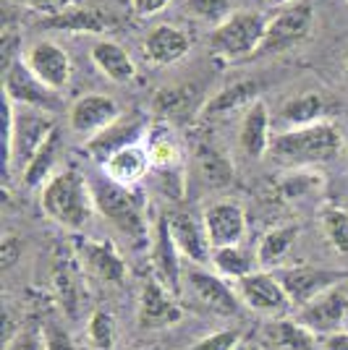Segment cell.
<instances>
[{
  "label": "cell",
  "instance_id": "obj_26",
  "mask_svg": "<svg viewBox=\"0 0 348 350\" xmlns=\"http://www.w3.org/2000/svg\"><path fill=\"white\" fill-rule=\"evenodd\" d=\"M147 152H149V162H152V170L160 173V170H178L181 167V144L173 136V131L165 126V123H158L147 131Z\"/></svg>",
  "mask_w": 348,
  "mask_h": 350
},
{
  "label": "cell",
  "instance_id": "obj_11",
  "mask_svg": "<svg viewBox=\"0 0 348 350\" xmlns=\"http://www.w3.org/2000/svg\"><path fill=\"white\" fill-rule=\"evenodd\" d=\"M184 319V308L173 291H168L155 275H149L139 293L136 321L142 329H165Z\"/></svg>",
  "mask_w": 348,
  "mask_h": 350
},
{
  "label": "cell",
  "instance_id": "obj_3",
  "mask_svg": "<svg viewBox=\"0 0 348 350\" xmlns=\"http://www.w3.org/2000/svg\"><path fill=\"white\" fill-rule=\"evenodd\" d=\"M55 131V118L47 110L18 107L5 103V167L8 173H24L32 157Z\"/></svg>",
  "mask_w": 348,
  "mask_h": 350
},
{
  "label": "cell",
  "instance_id": "obj_31",
  "mask_svg": "<svg viewBox=\"0 0 348 350\" xmlns=\"http://www.w3.org/2000/svg\"><path fill=\"white\" fill-rule=\"evenodd\" d=\"M212 267L223 280H231V282H238L244 280L247 275L257 272L254 267L257 264V256H251L249 251H244L241 246H225V248H215L212 251Z\"/></svg>",
  "mask_w": 348,
  "mask_h": 350
},
{
  "label": "cell",
  "instance_id": "obj_25",
  "mask_svg": "<svg viewBox=\"0 0 348 350\" xmlns=\"http://www.w3.org/2000/svg\"><path fill=\"white\" fill-rule=\"evenodd\" d=\"M267 340L275 350H317V335L296 317H283L267 324Z\"/></svg>",
  "mask_w": 348,
  "mask_h": 350
},
{
  "label": "cell",
  "instance_id": "obj_16",
  "mask_svg": "<svg viewBox=\"0 0 348 350\" xmlns=\"http://www.w3.org/2000/svg\"><path fill=\"white\" fill-rule=\"evenodd\" d=\"M24 63L29 66V71L42 81L47 89L60 92L69 87L71 81V58L60 44L42 40L34 42L24 55Z\"/></svg>",
  "mask_w": 348,
  "mask_h": 350
},
{
  "label": "cell",
  "instance_id": "obj_22",
  "mask_svg": "<svg viewBox=\"0 0 348 350\" xmlns=\"http://www.w3.org/2000/svg\"><path fill=\"white\" fill-rule=\"evenodd\" d=\"M189 50V34L171 24H160L145 37V58L155 66H171L175 60L186 58Z\"/></svg>",
  "mask_w": 348,
  "mask_h": 350
},
{
  "label": "cell",
  "instance_id": "obj_6",
  "mask_svg": "<svg viewBox=\"0 0 348 350\" xmlns=\"http://www.w3.org/2000/svg\"><path fill=\"white\" fill-rule=\"evenodd\" d=\"M233 288L238 293L241 306H247L254 314L270 317V319H283L288 314L293 304H290L288 293L280 285L275 272L270 269H257L247 275L244 280L233 282Z\"/></svg>",
  "mask_w": 348,
  "mask_h": 350
},
{
  "label": "cell",
  "instance_id": "obj_5",
  "mask_svg": "<svg viewBox=\"0 0 348 350\" xmlns=\"http://www.w3.org/2000/svg\"><path fill=\"white\" fill-rule=\"evenodd\" d=\"M264 27L267 21L257 11H236L228 21L212 29L210 47L223 60H241L249 55L254 58L264 37Z\"/></svg>",
  "mask_w": 348,
  "mask_h": 350
},
{
  "label": "cell",
  "instance_id": "obj_32",
  "mask_svg": "<svg viewBox=\"0 0 348 350\" xmlns=\"http://www.w3.org/2000/svg\"><path fill=\"white\" fill-rule=\"evenodd\" d=\"M254 100H257V84L244 79V81H236L231 87L220 89L212 100H207L202 113L207 118H212V116H223V113H231V110H238V107L247 110Z\"/></svg>",
  "mask_w": 348,
  "mask_h": 350
},
{
  "label": "cell",
  "instance_id": "obj_41",
  "mask_svg": "<svg viewBox=\"0 0 348 350\" xmlns=\"http://www.w3.org/2000/svg\"><path fill=\"white\" fill-rule=\"evenodd\" d=\"M45 350H76L71 335L58 324H45Z\"/></svg>",
  "mask_w": 348,
  "mask_h": 350
},
{
  "label": "cell",
  "instance_id": "obj_19",
  "mask_svg": "<svg viewBox=\"0 0 348 350\" xmlns=\"http://www.w3.org/2000/svg\"><path fill=\"white\" fill-rule=\"evenodd\" d=\"M152 267H155V278L173 291L175 295L181 293V251L175 248V241L171 230H168V219L160 217L158 228H155V241H152Z\"/></svg>",
  "mask_w": 348,
  "mask_h": 350
},
{
  "label": "cell",
  "instance_id": "obj_23",
  "mask_svg": "<svg viewBox=\"0 0 348 350\" xmlns=\"http://www.w3.org/2000/svg\"><path fill=\"white\" fill-rule=\"evenodd\" d=\"M82 272L84 269L76 256H58L53 262V291L69 317H76L82 306Z\"/></svg>",
  "mask_w": 348,
  "mask_h": 350
},
{
  "label": "cell",
  "instance_id": "obj_50",
  "mask_svg": "<svg viewBox=\"0 0 348 350\" xmlns=\"http://www.w3.org/2000/svg\"><path fill=\"white\" fill-rule=\"evenodd\" d=\"M260 3H264V0H260Z\"/></svg>",
  "mask_w": 348,
  "mask_h": 350
},
{
  "label": "cell",
  "instance_id": "obj_20",
  "mask_svg": "<svg viewBox=\"0 0 348 350\" xmlns=\"http://www.w3.org/2000/svg\"><path fill=\"white\" fill-rule=\"evenodd\" d=\"M238 144L244 149V154L251 160H260L270 152L273 144V133H270V110L262 100H254L244 110L241 126H238Z\"/></svg>",
  "mask_w": 348,
  "mask_h": 350
},
{
  "label": "cell",
  "instance_id": "obj_28",
  "mask_svg": "<svg viewBox=\"0 0 348 350\" xmlns=\"http://www.w3.org/2000/svg\"><path fill=\"white\" fill-rule=\"evenodd\" d=\"M280 120L288 129H304L325 120V100L317 92H306L299 97H290L288 103L280 107Z\"/></svg>",
  "mask_w": 348,
  "mask_h": 350
},
{
  "label": "cell",
  "instance_id": "obj_47",
  "mask_svg": "<svg viewBox=\"0 0 348 350\" xmlns=\"http://www.w3.org/2000/svg\"><path fill=\"white\" fill-rule=\"evenodd\" d=\"M244 350H262V348H244Z\"/></svg>",
  "mask_w": 348,
  "mask_h": 350
},
{
  "label": "cell",
  "instance_id": "obj_29",
  "mask_svg": "<svg viewBox=\"0 0 348 350\" xmlns=\"http://www.w3.org/2000/svg\"><path fill=\"white\" fill-rule=\"evenodd\" d=\"M47 27H55L63 31H87V34H100V31L110 29V16L100 14L95 8H66L60 14L45 18Z\"/></svg>",
  "mask_w": 348,
  "mask_h": 350
},
{
  "label": "cell",
  "instance_id": "obj_35",
  "mask_svg": "<svg viewBox=\"0 0 348 350\" xmlns=\"http://www.w3.org/2000/svg\"><path fill=\"white\" fill-rule=\"evenodd\" d=\"M319 222H322V233L327 238V243L338 251L348 256V212L340 209V206H325L322 215H319Z\"/></svg>",
  "mask_w": 348,
  "mask_h": 350
},
{
  "label": "cell",
  "instance_id": "obj_33",
  "mask_svg": "<svg viewBox=\"0 0 348 350\" xmlns=\"http://www.w3.org/2000/svg\"><path fill=\"white\" fill-rule=\"evenodd\" d=\"M277 189H280L283 199L296 202V199H304V196H314L325 189V175L319 170H312V167H296L288 175H283Z\"/></svg>",
  "mask_w": 348,
  "mask_h": 350
},
{
  "label": "cell",
  "instance_id": "obj_18",
  "mask_svg": "<svg viewBox=\"0 0 348 350\" xmlns=\"http://www.w3.org/2000/svg\"><path fill=\"white\" fill-rule=\"evenodd\" d=\"M165 219H168V230L173 235L181 256L191 259L194 264H207L212 259V246H210L202 219H197L189 212H171L165 215Z\"/></svg>",
  "mask_w": 348,
  "mask_h": 350
},
{
  "label": "cell",
  "instance_id": "obj_17",
  "mask_svg": "<svg viewBox=\"0 0 348 350\" xmlns=\"http://www.w3.org/2000/svg\"><path fill=\"white\" fill-rule=\"evenodd\" d=\"M186 285L194 293V298L202 304L204 308L215 311L220 317H233L238 314V293L228 280H223L218 272H204V269H189L186 275Z\"/></svg>",
  "mask_w": 348,
  "mask_h": 350
},
{
  "label": "cell",
  "instance_id": "obj_34",
  "mask_svg": "<svg viewBox=\"0 0 348 350\" xmlns=\"http://www.w3.org/2000/svg\"><path fill=\"white\" fill-rule=\"evenodd\" d=\"M87 340L95 350H113L118 340L116 317L110 311H105V308L92 311L87 321Z\"/></svg>",
  "mask_w": 348,
  "mask_h": 350
},
{
  "label": "cell",
  "instance_id": "obj_9",
  "mask_svg": "<svg viewBox=\"0 0 348 350\" xmlns=\"http://www.w3.org/2000/svg\"><path fill=\"white\" fill-rule=\"evenodd\" d=\"M275 275L288 293L293 308L306 306L309 301H314L317 295L348 278V272L343 269H325V267H286L275 269Z\"/></svg>",
  "mask_w": 348,
  "mask_h": 350
},
{
  "label": "cell",
  "instance_id": "obj_14",
  "mask_svg": "<svg viewBox=\"0 0 348 350\" xmlns=\"http://www.w3.org/2000/svg\"><path fill=\"white\" fill-rule=\"evenodd\" d=\"M73 256L79 259L84 272H89L92 278L102 280V282L121 285L126 280V262L110 241H95V238L76 241Z\"/></svg>",
  "mask_w": 348,
  "mask_h": 350
},
{
  "label": "cell",
  "instance_id": "obj_7",
  "mask_svg": "<svg viewBox=\"0 0 348 350\" xmlns=\"http://www.w3.org/2000/svg\"><path fill=\"white\" fill-rule=\"evenodd\" d=\"M314 24V14L309 5H286L283 11H277L267 27H264V37L254 58H264V55H280L288 53L296 44H301L309 37Z\"/></svg>",
  "mask_w": 348,
  "mask_h": 350
},
{
  "label": "cell",
  "instance_id": "obj_46",
  "mask_svg": "<svg viewBox=\"0 0 348 350\" xmlns=\"http://www.w3.org/2000/svg\"><path fill=\"white\" fill-rule=\"evenodd\" d=\"M267 5H293V0H264Z\"/></svg>",
  "mask_w": 348,
  "mask_h": 350
},
{
  "label": "cell",
  "instance_id": "obj_1",
  "mask_svg": "<svg viewBox=\"0 0 348 350\" xmlns=\"http://www.w3.org/2000/svg\"><path fill=\"white\" fill-rule=\"evenodd\" d=\"M343 146H346L343 131L330 120H322L314 126L288 129L273 136L270 154L296 170V167H314L319 162L335 160L343 152Z\"/></svg>",
  "mask_w": 348,
  "mask_h": 350
},
{
  "label": "cell",
  "instance_id": "obj_43",
  "mask_svg": "<svg viewBox=\"0 0 348 350\" xmlns=\"http://www.w3.org/2000/svg\"><path fill=\"white\" fill-rule=\"evenodd\" d=\"M171 3L173 0H131V8L136 16L147 18V16H158L160 11H165Z\"/></svg>",
  "mask_w": 348,
  "mask_h": 350
},
{
  "label": "cell",
  "instance_id": "obj_2",
  "mask_svg": "<svg viewBox=\"0 0 348 350\" xmlns=\"http://www.w3.org/2000/svg\"><path fill=\"white\" fill-rule=\"evenodd\" d=\"M40 206L55 225L69 230H82L92 219V212H97L92 186L76 167L58 170L45 183L40 191Z\"/></svg>",
  "mask_w": 348,
  "mask_h": 350
},
{
  "label": "cell",
  "instance_id": "obj_36",
  "mask_svg": "<svg viewBox=\"0 0 348 350\" xmlns=\"http://www.w3.org/2000/svg\"><path fill=\"white\" fill-rule=\"evenodd\" d=\"M186 11L191 16H197L199 21H204V24H210L212 29L236 14L233 11V0H186Z\"/></svg>",
  "mask_w": 348,
  "mask_h": 350
},
{
  "label": "cell",
  "instance_id": "obj_13",
  "mask_svg": "<svg viewBox=\"0 0 348 350\" xmlns=\"http://www.w3.org/2000/svg\"><path fill=\"white\" fill-rule=\"evenodd\" d=\"M204 230L210 238V246L225 248V246H241L247 235V212L238 202H215L204 209L202 215Z\"/></svg>",
  "mask_w": 348,
  "mask_h": 350
},
{
  "label": "cell",
  "instance_id": "obj_39",
  "mask_svg": "<svg viewBox=\"0 0 348 350\" xmlns=\"http://www.w3.org/2000/svg\"><path fill=\"white\" fill-rule=\"evenodd\" d=\"M5 350H45V332L40 327H21L5 340Z\"/></svg>",
  "mask_w": 348,
  "mask_h": 350
},
{
  "label": "cell",
  "instance_id": "obj_12",
  "mask_svg": "<svg viewBox=\"0 0 348 350\" xmlns=\"http://www.w3.org/2000/svg\"><path fill=\"white\" fill-rule=\"evenodd\" d=\"M3 92H5V103L18 105V107H37V110H53L58 100L55 92L47 89L29 71V66L24 58H16L5 71H3Z\"/></svg>",
  "mask_w": 348,
  "mask_h": 350
},
{
  "label": "cell",
  "instance_id": "obj_30",
  "mask_svg": "<svg viewBox=\"0 0 348 350\" xmlns=\"http://www.w3.org/2000/svg\"><path fill=\"white\" fill-rule=\"evenodd\" d=\"M58 152H60V131L50 133V139L42 144V149L32 157V162L27 165V170L21 173V183L27 189H42L45 183L53 178V167H55V160H58Z\"/></svg>",
  "mask_w": 348,
  "mask_h": 350
},
{
  "label": "cell",
  "instance_id": "obj_27",
  "mask_svg": "<svg viewBox=\"0 0 348 350\" xmlns=\"http://www.w3.org/2000/svg\"><path fill=\"white\" fill-rule=\"evenodd\" d=\"M296 238H299V228H296V225H277L273 230H267V233L262 235L260 246H257V254H254L260 269L275 272L277 264L288 256V251L293 248Z\"/></svg>",
  "mask_w": 348,
  "mask_h": 350
},
{
  "label": "cell",
  "instance_id": "obj_24",
  "mask_svg": "<svg viewBox=\"0 0 348 350\" xmlns=\"http://www.w3.org/2000/svg\"><path fill=\"white\" fill-rule=\"evenodd\" d=\"M92 63L102 76H108L113 84H129L136 76V66L131 60L129 50L113 40H100L92 47Z\"/></svg>",
  "mask_w": 348,
  "mask_h": 350
},
{
  "label": "cell",
  "instance_id": "obj_49",
  "mask_svg": "<svg viewBox=\"0 0 348 350\" xmlns=\"http://www.w3.org/2000/svg\"><path fill=\"white\" fill-rule=\"evenodd\" d=\"M147 350H158V348H147Z\"/></svg>",
  "mask_w": 348,
  "mask_h": 350
},
{
  "label": "cell",
  "instance_id": "obj_21",
  "mask_svg": "<svg viewBox=\"0 0 348 350\" xmlns=\"http://www.w3.org/2000/svg\"><path fill=\"white\" fill-rule=\"evenodd\" d=\"M149 170H152V162H149L147 144H142V142L121 149L113 157L102 162V173L108 175L113 183L126 186V189H134L139 180H145Z\"/></svg>",
  "mask_w": 348,
  "mask_h": 350
},
{
  "label": "cell",
  "instance_id": "obj_44",
  "mask_svg": "<svg viewBox=\"0 0 348 350\" xmlns=\"http://www.w3.org/2000/svg\"><path fill=\"white\" fill-rule=\"evenodd\" d=\"M16 3L29 5L34 11H45V14H50V16H55L69 8V0H16Z\"/></svg>",
  "mask_w": 348,
  "mask_h": 350
},
{
  "label": "cell",
  "instance_id": "obj_15",
  "mask_svg": "<svg viewBox=\"0 0 348 350\" xmlns=\"http://www.w3.org/2000/svg\"><path fill=\"white\" fill-rule=\"evenodd\" d=\"M123 116L113 97L108 94H84L69 107V129L89 142L102 129H108L113 120Z\"/></svg>",
  "mask_w": 348,
  "mask_h": 350
},
{
  "label": "cell",
  "instance_id": "obj_38",
  "mask_svg": "<svg viewBox=\"0 0 348 350\" xmlns=\"http://www.w3.org/2000/svg\"><path fill=\"white\" fill-rule=\"evenodd\" d=\"M189 350H241V332L238 329H220L212 335L197 340Z\"/></svg>",
  "mask_w": 348,
  "mask_h": 350
},
{
  "label": "cell",
  "instance_id": "obj_45",
  "mask_svg": "<svg viewBox=\"0 0 348 350\" xmlns=\"http://www.w3.org/2000/svg\"><path fill=\"white\" fill-rule=\"evenodd\" d=\"M322 350H348V329L333 332V335L322 337Z\"/></svg>",
  "mask_w": 348,
  "mask_h": 350
},
{
  "label": "cell",
  "instance_id": "obj_4",
  "mask_svg": "<svg viewBox=\"0 0 348 350\" xmlns=\"http://www.w3.org/2000/svg\"><path fill=\"white\" fill-rule=\"evenodd\" d=\"M92 196H95V209L108 219L113 228H118L123 235H129L134 243L147 241V212L142 196L134 189L118 186L108 175L92 178Z\"/></svg>",
  "mask_w": 348,
  "mask_h": 350
},
{
  "label": "cell",
  "instance_id": "obj_8",
  "mask_svg": "<svg viewBox=\"0 0 348 350\" xmlns=\"http://www.w3.org/2000/svg\"><path fill=\"white\" fill-rule=\"evenodd\" d=\"M296 319L317 337L340 332L348 321V278L317 295L314 301H309L306 306L296 308Z\"/></svg>",
  "mask_w": 348,
  "mask_h": 350
},
{
  "label": "cell",
  "instance_id": "obj_40",
  "mask_svg": "<svg viewBox=\"0 0 348 350\" xmlns=\"http://www.w3.org/2000/svg\"><path fill=\"white\" fill-rule=\"evenodd\" d=\"M199 167L212 180H225L228 178V165H225V160L220 157L215 149H207V146L199 149Z\"/></svg>",
  "mask_w": 348,
  "mask_h": 350
},
{
  "label": "cell",
  "instance_id": "obj_48",
  "mask_svg": "<svg viewBox=\"0 0 348 350\" xmlns=\"http://www.w3.org/2000/svg\"><path fill=\"white\" fill-rule=\"evenodd\" d=\"M346 73H348V58H346Z\"/></svg>",
  "mask_w": 348,
  "mask_h": 350
},
{
  "label": "cell",
  "instance_id": "obj_42",
  "mask_svg": "<svg viewBox=\"0 0 348 350\" xmlns=\"http://www.w3.org/2000/svg\"><path fill=\"white\" fill-rule=\"evenodd\" d=\"M21 251H24L21 238H16V235H5V238H3V243H0V264H3V269H11V267L21 259Z\"/></svg>",
  "mask_w": 348,
  "mask_h": 350
},
{
  "label": "cell",
  "instance_id": "obj_37",
  "mask_svg": "<svg viewBox=\"0 0 348 350\" xmlns=\"http://www.w3.org/2000/svg\"><path fill=\"white\" fill-rule=\"evenodd\" d=\"M194 89H162L155 100V113L171 118V116H186L194 103Z\"/></svg>",
  "mask_w": 348,
  "mask_h": 350
},
{
  "label": "cell",
  "instance_id": "obj_10",
  "mask_svg": "<svg viewBox=\"0 0 348 350\" xmlns=\"http://www.w3.org/2000/svg\"><path fill=\"white\" fill-rule=\"evenodd\" d=\"M149 131V120L145 118V113L131 110L126 116H121L118 120H113L108 129H102L97 136H92L89 142H84V149L92 160L105 162L108 157H113L116 152L126 149L131 144H139L142 136H147Z\"/></svg>",
  "mask_w": 348,
  "mask_h": 350
}]
</instances>
